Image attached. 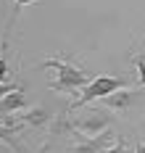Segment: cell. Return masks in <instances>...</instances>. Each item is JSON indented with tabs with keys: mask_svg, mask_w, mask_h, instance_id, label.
<instances>
[{
	"mask_svg": "<svg viewBox=\"0 0 145 153\" xmlns=\"http://www.w3.org/2000/svg\"><path fill=\"white\" fill-rule=\"evenodd\" d=\"M113 145V132L108 129L100 137H82L79 143L71 145V153H106Z\"/></svg>",
	"mask_w": 145,
	"mask_h": 153,
	"instance_id": "277c9868",
	"label": "cell"
},
{
	"mask_svg": "<svg viewBox=\"0 0 145 153\" xmlns=\"http://www.w3.org/2000/svg\"><path fill=\"white\" fill-rule=\"evenodd\" d=\"M13 3H16V13H13V19H16V16L21 13V8L29 5V3H34V0H13ZM13 19H11V24H13ZM11 24H8V29H11Z\"/></svg>",
	"mask_w": 145,
	"mask_h": 153,
	"instance_id": "5bb4252c",
	"label": "cell"
},
{
	"mask_svg": "<svg viewBox=\"0 0 145 153\" xmlns=\"http://www.w3.org/2000/svg\"><path fill=\"white\" fill-rule=\"evenodd\" d=\"M106 153H129V151H127V143H124V140H119V143H113Z\"/></svg>",
	"mask_w": 145,
	"mask_h": 153,
	"instance_id": "4fadbf2b",
	"label": "cell"
},
{
	"mask_svg": "<svg viewBox=\"0 0 145 153\" xmlns=\"http://www.w3.org/2000/svg\"><path fill=\"white\" fill-rule=\"evenodd\" d=\"M132 63H135V69H137V74H140V85L145 87V56H135Z\"/></svg>",
	"mask_w": 145,
	"mask_h": 153,
	"instance_id": "8fae6325",
	"label": "cell"
},
{
	"mask_svg": "<svg viewBox=\"0 0 145 153\" xmlns=\"http://www.w3.org/2000/svg\"><path fill=\"white\" fill-rule=\"evenodd\" d=\"M27 106H29V100H27L24 90H16L5 98H0V114H5V116H13L16 111H24Z\"/></svg>",
	"mask_w": 145,
	"mask_h": 153,
	"instance_id": "52a82bcc",
	"label": "cell"
},
{
	"mask_svg": "<svg viewBox=\"0 0 145 153\" xmlns=\"http://www.w3.org/2000/svg\"><path fill=\"white\" fill-rule=\"evenodd\" d=\"M18 132H21V127H5V124H0V143L11 145L16 153H24V148L18 145V140H16Z\"/></svg>",
	"mask_w": 145,
	"mask_h": 153,
	"instance_id": "9c48e42d",
	"label": "cell"
},
{
	"mask_svg": "<svg viewBox=\"0 0 145 153\" xmlns=\"http://www.w3.org/2000/svg\"><path fill=\"white\" fill-rule=\"evenodd\" d=\"M124 87H127V82H124L121 76L100 74V76H95V79H92V82L79 92V98L71 103L69 111H79V108H84L87 103H92V100H103V98H108V95H113V92L124 90Z\"/></svg>",
	"mask_w": 145,
	"mask_h": 153,
	"instance_id": "7a4b0ae2",
	"label": "cell"
},
{
	"mask_svg": "<svg viewBox=\"0 0 145 153\" xmlns=\"http://www.w3.org/2000/svg\"><path fill=\"white\" fill-rule=\"evenodd\" d=\"M21 127H45L50 122V111L42 106H34V108H27L21 116H13Z\"/></svg>",
	"mask_w": 145,
	"mask_h": 153,
	"instance_id": "8992f818",
	"label": "cell"
},
{
	"mask_svg": "<svg viewBox=\"0 0 145 153\" xmlns=\"http://www.w3.org/2000/svg\"><path fill=\"white\" fill-rule=\"evenodd\" d=\"M0 153H8V148H0Z\"/></svg>",
	"mask_w": 145,
	"mask_h": 153,
	"instance_id": "2e32d148",
	"label": "cell"
},
{
	"mask_svg": "<svg viewBox=\"0 0 145 153\" xmlns=\"http://www.w3.org/2000/svg\"><path fill=\"white\" fill-rule=\"evenodd\" d=\"M71 124H74V132L82 137H100L111 129V116L103 108H90L84 116H77Z\"/></svg>",
	"mask_w": 145,
	"mask_h": 153,
	"instance_id": "3957f363",
	"label": "cell"
},
{
	"mask_svg": "<svg viewBox=\"0 0 145 153\" xmlns=\"http://www.w3.org/2000/svg\"><path fill=\"white\" fill-rule=\"evenodd\" d=\"M42 69H55V82L50 85V90L55 92H82L95 76L87 74L82 66H74V63L64 61V58H45L42 61Z\"/></svg>",
	"mask_w": 145,
	"mask_h": 153,
	"instance_id": "6da1fadb",
	"label": "cell"
},
{
	"mask_svg": "<svg viewBox=\"0 0 145 153\" xmlns=\"http://www.w3.org/2000/svg\"><path fill=\"white\" fill-rule=\"evenodd\" d=\"M137 95H140L137 90H129V87H124V90L113 92V95H108V98H103V106L108 108V111L124 114V111H129V108H132V103L137 100Z\"/></svg>",
	"mask_w": 145,
	"mask_h": 153,
	"instance_id": "5b68a950",
	"label": "cell"
},
{
	"mask_svg": "<svg viewBox=\"0 0 145 153\" xmlns=\"http://www.w3.org/2000/svg\"><path fill=\"white\" fill-rule=\"evenodd\" d=\"M16 90H21L18 82H3L0 85V98H5V95H11V92H16Z\"/></svg>",
	"mask_w": 145,
	"mask_h": 153,
	"instance_id": "7c38bea8",
	"label": "cell"
},
{
	"mask_svg": "<svg viewBox=\"0 0 145 153\" xmlns=\"http://www.w3.org/2000/svg\"><path fill=\"white\" fill-rule=\"evenodd\" d=\"M66 132H74V124L69 122L66 114H58V116L50 122V135L48 137H61V135H66Z\"/></svg>",
	"mask_w": 145,
	"mask_h": 153,
	"instance_id": "ba28073f",
	"label": "cell"
},
{
	"mask_svg": "<svg viewBox=\"0 0 145 153\" xmlns=\"http://www.w3.org/2000/svg\"><path fill=\"white\" fill-rule=\"evenodd\" d=\"M135 153H145V143H137V148H135Z\"/></svg>",
	"mask_w": 145,
	"mask_h": 153,
	"instance_id": "9a60e30c",
	"label": "cell"
},
{
	"mask_svg": "<svg viewBox=\"0 0 145 153\" xmlns=\"http://www.w3.org/2000/svg\"><path fill=\"white\" fill-rule=\"evenodd\" d=\"M5 48H8V34L3 37V53H0V85L5 82L8 76V58H5Z\"/></svg>",
	"mask_w": 145,
	"mask_h": 153,
	"instance_id": "30bf717a",
	"label": "cell"
}]
</instances>
